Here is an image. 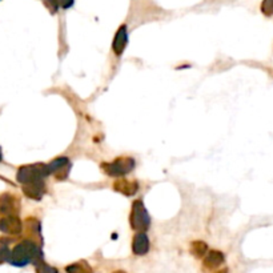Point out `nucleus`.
<instances>
[{"label": "nucleus", "instance_id": "18", "mask_svg": "<svg viewBox=\"0 0 273 273\" xmlns=\"http://www.w3.org/2000/svg\"><path fill=\"white\" fill-rule=\"evenodd\" d=\"M73 1H75V0H60V5H62L64 9H67L73 4Z\"/></svg>", "mask_w": 273, "mask_h": 273}, {"label": "nucleus", "instance_id": "15", "mask_svg": "<svg viewBox=\"0 0 273 273\" xmlns=\"http://www.w3.org/2000/svg\"><path fill=\"white\" fill-rule=\"evenodd\" d=\"M44 1L45 7L49 9L51 14H56L59 9V5H60V0H43Z\"/></svg>", "mask_w": 273, "mask_h": 273}, {"label": "nucleus", "instance_id": "13", "mask_svg": "<svg viewBox=\"0 0 273 273\" xmlns=\"http://www.w3.org/2000/svg\"><path fill=\"white\" fill-rule=\"evenodd\" d=\"M191 253L197 259L205 257V255L208 253V245L204 241H193L191 244Z\"/></svg>", "mask_w": 273, "mask_h": 273}, {"label": "nucleus", "instance_id": "3", "mask_svg": "<svg viewBox=\"0 0 273 273\" xmlns=\"http://www.w3.org/2000/svg\"><path fill=\"white\" fill-rule=\"evenodd\" d=\"M135 168V160L130 156L117 157L111 163H103L102 170L111 177H123L132 172Z\"/></svg>", "mask_w": 273, "mask_h": 273}, {"label": "nucleus", "instance_id": "6", "mask_svg": "<svg viewBox=\"0 0 273 273\" xmlns=\"http://www.w3.org/2000/svg\"><path fill=\"white\" fill-rule=\"evenodd\" d=\"M149 239L145 232H137L132 240V252L136 256H144L149 252Z\"/></svg>", "mask_w": 273, "mask_h": 273}, {"label": "nucleus", "instance_id": "5", "mask_svg": "<svg viewBox=\"0 0 273 273\" xmlns=\"http://www.w3.org/2000/svg\"><path fill=\"white\" fill-rule=\"evenodd\" d=\"M49 173L55 175V177L58 180L67 179L69 170H71V163L66 156L58 157L48 164Z\"/></svg>", "mask_w": 273, "mask_h": 273}, {"label": "nucleus", "instance_id": "14", "mask_svg": "<svg viewBox=\"0 0 273 273\" xmlns=\"http://www.w3.org/2000/svg\"><path fill=\"white\" fill-rule=\"evenodd\" d=\"M36 273H59L58 268H55L52 265L47 264L44 261H41L36 265Z\"/></svg>", "mask_w": 273, "mask_h": 273}, {"label": "nucleus", "instance_id": "12", "mask_svg": "<svg viewBox=\"0 0 273 273\" xmlns=\"http://www.w3.org/2000/svg\"><path fill=\"white\" fill-rule=\"evenodd\" d=\"M66 272L67 273H94L91 265L87 261H79V263H73L66 267Z\"/></svg>", "mask_w": 273, "mask_h": 273}, {"label": "nucleus", "instance_id": "8", "mask_svg": "<svg viewBox=\"0 0 273 273\" xmlns=\"http://www.w3.org/2000/svg\"><path fill=\"white\" fill-rule=\"evenodd\" d=\"M113 188H115V191L123 193L126 196H132L139 191V184L127 179H119L113 183Z\"/></svg>", "mask_w": 273, "mask_h": 273}, {"label": "nucleus", "instance_id": "9", "mask_svg": "<svg viewBox=\"0 0 273 273\" xmlns=\"http://www.w3.org/2000/svg\"><path fill=\"white\" fill-rule=\"evenodd\" d=\"M0 231L9 235H18L22 232V221L15 216H9L0 221Z\"/></svg>", "mask_w": 273, "mask_h": 273}, {"label": "nucleus", "instance_id": "21", "mask_svg": "<svg viewBox=\"0 0 273 273\" xmlns=\"http://www.w3.org/2000/svg\"><path fill=\"white\" fill-rule=\"evenodd\" d=\"M0 160H1V149H0Z\"/></svg>", "mask_w": 273, "mask_h": 273}, {"label": "nucleus", "instance_id": "7", "mask_svg": "<svg viewBox=\"0 0 273 273\" xmlns=\"http://www.w3.org/2000/svg\"><path fill=\"white\" fill-rule=\"evenodd\" d=\"M127 43H128L127 26H120V28L117 30L116 35H115V39H113V43H112L113 52H115L117 56L123 54L127 47Z\"/></svg>", "mask_w": 273, "mask_h": 273}, {"label": "nucleus", "instance_id": "10", "mask_svg": "<svg viewBox=\"0 0 273 273\" xmlns=\"http://www.w3.org/2000/svg\"><path fill=\"white\" fill-rule=\"evenodd\" d=\"M45 192V185L43 180L40 181H34V183L24 184V193L34 200H40Z\"/></svg>", "mask_w": 273, "mask_h": 273}, {"label": "nucleus", "instance_id": "11", "mask_svg": "<svg viewBox=\"0 0 273 273\" xmlns=\"http://www.w3.org/2000/svg\"><path fill=\"white\" fill-rule=\"evenodd\" d=\"M225 261V256L223 252L220 251H210L208 252L204 257V267L206 269H216Z\"/></svg>", "mask_w": 273, "mask_h": 273}, {"label": "nucleus", "instance_id": "1", "mask_svg": "<svg viewBox=\"0 0 273 273\" xmlns=\"http://www.w3.org/2000/svg\"><path fill=\"white\" fill-rule=\"evenodd\" d=\"M41 261H44V259L40 246L34 241L24 240L15 246L14 251H11L8 263L15 267H26L28 264H34L36 267Z\"/></svg>", "mask_w": 273, "mask_h": 273}, {"label": "nucleus", "instance_id": "17", "mask_svg": "<svg viewBox=\"0 0 273 273\" xmlns=\"http://www.w3.org/2000/svg\"><path fill=\"white\" fill-rule=\"evenodd\" d=\"M11 257V251L5 245H0V264L4 261H9Z\"/></svg>", "mask_w": 273, "mask_h": 273}, {"label": "nucleus", "instance_id": "19", "mask_svg": "<svg viewBox=\"0 0 273 273\" xmlns=\"http://www.w3.org/2000/svg\"><path fill=\"white\" fill-rule=\"evenodd\" d=\"M217 273H228V271H227V269H224V271H220V272H217Z\"/></svg>", "mask_w": 273, "mask_h": 273}, {"label": "nucleus", "instance_id": "16", "mask_svg": "<svg viewBox=\"0 0 273 273\" xmlns=\"http://www.w3.org/2000/svg\"><path fill=\"white\" fill-rule=\"evenodd\" d=\"M261 11H263V14H265L267 16L273 15V0H264L263 4H261Z\"/></svg>", "mask_w": 273, "mask_h": 273}, {"label": "nucleus", "instance_id": "2", "mask_svg": "<svg viewBox=\"0 0 273 273\" xmlns=\"http://www.w3.org/2000/svg\"><path fill=\"white\" fill-rule=\"evenodd\" d=\"M130 223L132 229H135L136 232H147L151 227V217L141 200H136L132 204Z\"/></svg>", "mask_w": 273, "mask_h": 273}, {"label": "nucleus", "instance_id": "20", "mask_svg": "<svg viewBox=\"0 0 273 273\" xmlns=\"http://www.w3.org/2000/svg\"><path fill=\"white\" fill-rule=\"evenodd\" d=\"M113 273H127V272H124V271H116V272H113Z\"/></svg>", "mask_w": 273, "mask_h": 273}, {"label": "nucleus", "instance_id": "4", "mask_svg": "<svg viewBox=\"0 0 273 273\" xmlns=\"http://www.w3.org/2000/svg\"><path fill=\"white\" fill-rule=\"evenodd\" d=\"M49 175L48 166L45 164H34V166L22 167L18 172V180L23 184L40 181Z\"/></svg>", "mask_w": 273, "mask_h": 273}]
</instances>
